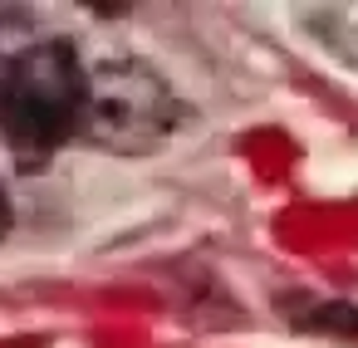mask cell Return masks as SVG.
<instances>
[{
	"label": "cell",
	"instance_id": "cell-1",
	"mask_svg": "<svg viewBox=\"0 0 358 348\" xmlns=\"http://www.w3.org/2000/svg\"><path fill=\"white\" fill-rule=\"evenodd\" d=\"M84 59L69 40H30L0 59V138L20 167H45L84 118Z\"/></svg>",
	"mask_w": 358,
	"mask_h": 348
},
{
	"label": "cell",
	"instance_id": "cell-4",
	"mask_svg": "<svg viewBox=\"0 0 358 348\" xmlns=\"http://www.w3.org/2000/svg\"><path fill=\"white\" fill-rule=\"evenodd\" d=\"M6 231H10V191L0 182V240H6Z\"/></svg>",
	"mask_w": 358,
	"mask_h": 348
},
{
	"label": "cell",
	"instance_id": "cell-3",
	"mask_svg": "<svg viewBox=\"0 0 358 348\" xmlns=\"http://www.w3.org/2000/svg\"><path fill=\"white\" fill-rule=\"evenodd\" d=\"M304 30L343 64L358 69V6H309Z\"/></svg>",
	"mask_w": 358,
	"mask_h": 348
},
{
	"label": "cell",
	"instance_id": "cell-2",
	"mask_svg": "<svg viewBox=\"0 0 358 348\" xmlns=\"http://www.w3.org/2000/svg\"><path fill=\"white\" fill-rule=\"evenodd\" d=\"M177 118H182L177 89L167 84V74H157L138 55H108L84 79L79 138L103 152L143 157L172 138Z\"/></svg>",
	"mask_w": 358,
	"mask_h": 348
}]
</instances>
